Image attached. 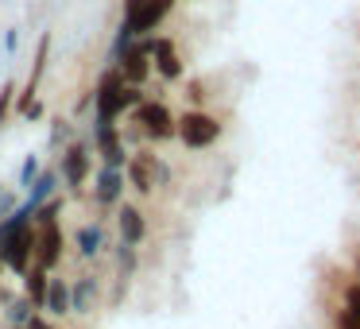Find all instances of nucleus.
I'll return each instance as SVG.
<instances>
[{"label": "nucleus", "instance_id": "obj_1", "mask_svg": "<svg viewBox=\"0 0 360 329\" xmlns=\"http://www.w3.org/2000/svg\"><path fill=\"white\" fill-rule=\"evenodd\" d=\"M140 101H143V86H128L117 66L105 70L94 86V117L117 120V117H124V112H132Z\"/></svg>", "mask_w": 360, "mask_h": 329}, {"label": "nucleus", "instance_id": "obj_2", "mask_svg": "<svg viewBox=\"0 0 360 329\" xmlns=\"http://www.w3.org/2000/svg\"><path fill=\"white\" fill-rule=\"evenodd\" d=\"M174 136H179L186 148L202 151V148H210V143L221 140V120L210 117V112H202V109H186L174 120Z\"/></svg>", "mask_w": 360, "mask_h": 329}, {"label": "nucleus", "instance_id": "obj_3", "mask_svg": "<svg viewBox=\"0 0 360 329\" xmlns=\"http://www.w3.org/2000/svg\"><path fill=\"white\" fill-rule=\"evenodd\" d=\"M124 179L132 190H140V194H155L159 182L171 179V171H167V163L159 155H151V151H132L124 163Z\"/></svg>", "mask_w": 360, "mask_h": 329}, {"label": "nucleus", "instance_id": "obj_4", "mask_svg": "<svg viewBox=\"0 0 360 329\" xmlns=\"http://www.w3.org/2000/svg\"><path fill=\"white\" fill-rule=\"evenodd\" d=\"M132 124H140V132L148 136V140H155V143L174 140V117H171V109H167L163 101H148V97H143V101L132 109Z\"/></svg>", "mask_w": 360, "mask_h": 329}, {"label": "nucleus", "instance_id": "obj_5", "mask_svg": "<svg viewBox=\"0 0 360 329\" xmlns=\"http://www.w3.org/2000/svg\"><path fill=\"white\" fill-rule=\"evenodd\" d=\"M94 151L101 155L105 167H120V171H124L128 155H132L124 148V136L117 132V120H105V117H94Z\"/></svg>", "mask_w": 360, "mask_h": 329}, {"label": "nucleus", "instance_id": "obj_6", "mask_svg": "<svg viewBox=\"0 0 360 329\" xmlns=\"http://www.w3.org/2000/svg\"><path fill=\"white\" fill-rule=\"evenodd\" d=\"M0 264L16 275H24L35 264V225H24L8 240H0Z\"/></svg>", "mask_w": 360, "mask_h": 329}, {"label": "nucleus", "instance_id": "obj_7", "mask_svg": "<svg viewBox=\"0 0 360 329\" xmlns=\"http://www.w3.org/2000/svg\"><path fill=\"white\" fill-rule=\"evenodd\" d=\"M89 171H94V155H89V143L74 140L63 148V155H58V179L66 182L70 190H82L89 182Z\"/></svg>", "mask_w": 360, "mask_h": 329}, {"label": "nucleus", "instance_id": "obj_8", "mask_svg": "<svg viewBox=\"0 0 360 329\" xmlns=\"http://www.w3.org/2000/svg\"><path fill=\"white\" fill-rule=\"evenodd\" d=\"M63 225L58 221H47V225H35V264L47 267V271H55L58 264H63Z\"/></svg>", "mask_w": 360, "mask_h": 329}, {"label": "nucleus", "instance_id": "obj_9", "mask_svg": "<svg viewBox=\"0 0 360 329\" xmlns=\"http://www.w3.org/2000/svg\"><path fill=\"white\" fill-rule=\"evenodd\" d=\"M148 55L155 58V66H151V70H155L163 82H179L182 74H186V63L179 58V47H174L171 35H151Z\"/></svg>", "mask_w": 360, "mask_h": 329}, {"label": "nucleus", "instance_id": "obj_10", "mask_svg": "<svg viewBox=\"0 0 360 329\" xmlns=\"http://www.w3.org/2000/svg\"><path fill=\"white\" fill-rule=\"evenodd\" d=\"M171 12H174V0H140V8L124 20L136 27V35H155V27L163 24Z\"/></svg>", "mask_w": 360, "mask_h": 329}, {"label": "nucleus", "instance_id": "obj_11", "mask_svg": "<svg viewBox=\"0 0 360 329\" xmlns=\"http://www.w3.org/2000/svg\"><path fill=\"white\" fill-rule=\"evenodd\" d=\"M124 171L120 167H105L101 163V171H97V179H94V202L97 205H117L120 198H124Z\"/></svg>", "mask_w": 360, "mask_h": 329}, {"label": "nucleus", "instance_id": "obj_12", "mask_svg": "<svg viewBox=\"0 0 360 329\" xmlns=\"http://www.w3.org/2000/svg\"><path fill=\"white\" fill-rule=\"evenodd\" d=\"M117 228H120V244H140L143 236H148V221H143V213L136 209V205H120L117 209Z\"/></svg>", "mask_w": 360, "mask_h": 329}, {"label": "nucleus", "instance_id": "obj_13", "mask_svg": "<svg viewBox=\"0 0 360 329\" xmlns=\"http://www.w3.org/2000/svg\"><path fill=\"white\" fill-rule=\"evenodd\" d=\"M47 283H51V271H47V267L32 264V267L24 271V295L32 298L35 310H43V302H47Z\"/></svg>", "mask_w": 360, "mask_h": 329}, {"label": "nucleus", "instance_id": "obj_14", "mask_svg": "<svg viewBox=\"0 0 360 329\" xmlns=\"http://www.w3.org/2000/svg\"><path fill=\"white\" fill-rule=\"evenodd\" d=\"M94 302H97V279L94 275H82L70 287V310L74 314H94Z\"/></svg>", "mask_w": 360, "mask_h": 329}, {"label": "nucleus", "instance_id": "obj_15", "mask_svg": "<svg viewBox=\"0 0 360 329\" xmlns=\"http://www.w3.org/2000/svg\"><path fill=\"white\" fill-rule=\"evenodd\" d=\"M55 186H58V171H39V179L32 182V186H27V209H39L43 202H47V198H55Z\"/></svg>", "mask_w": 360, "mask_h": 329}, {"label": "nucleus", "instance_id": "obj_16", "mask_svg": "<svg viewBox=\"0 0 360 329\" xmlns=\"http://www.w3.org/2000/svg\"><path fill=\"white\" fill-rule=\"evenodd\" d=\"M43 310L55 314V318L70 314V287H66L63 279H51V283H47V302H43Z\"/></svg>", "mask_w": 360, "mask_h": 329}, {"label": "nucleus", "instance_id": "obj_17", "mask_svg": "<svg viewBox=\"0 0 360 329\" xmlns=\"http://www.w3.org/2000/svg\"><path fill=\"white\" fill-rule=\"evenodd\" d=\"M74 240H78L82 256H97V252L105 248V228L97 225V221H94V225H82L78 233H74Z\"/></svg>", "mask_w": 360, "mask_h": 329}, {"label": "nucleus", "instance_id": "obj_18", "mask_svg": "<svg viewBox=\"0 0 360 329\" xmlns=\"http://www.w3.org/2000/svg\"><path fill=\"white\" fill-rule=\"evenodd\" d=\"M32 314H35V306H32V298H12L8 302V325H27L32 321Z\"/></svg>", "mask_w": 360, "mask_h": 329}, {"label": "nucleus", "instance_id": "obj_19", "mask_svg": "<svg viewBox=\"0 0 360 329\" xmlns=\"http://www.w3.org/2000/svg\"><path fill=\"white\" fill-rule=\"evenodd\" d=\"M63 205H66V202H63L58 194H55V198H47V202H43L39 209L32 213V225H47V221H58V213H63Z\"/></svg>", "mask_w": 360, "mask_h": 329}, {"label": "nucleus", "instance_id": "obj_20", "mask_svg": "<svg viewBox=\"0 0 360 329\" xmlns=\"http://www.w3.org/2000/svg\"><path fill=\"white\" fill-rule=\"evenodd\" d=\"M136 43V27L128 24V20H120V27H117V39H112V58H120L128 47Z\"/></svg>", "mask_w": 360, "mask_h": 329}, {"label": "nucleus", "instance_id": "obj_21", "mask_svg": "<svg viewBox=\"0 0 360 329\" xmlns=\"http://www.w3.org/2000/svg\"><path fill=\"white\" fill-rule=\"evenodd\" d=\"M12 105H16V82H4V86H0V128L8 124Z\"/></svg>", "mask_w": 360, "mask_h": 329}, {"label": "nucleus", "instance_id": "obj_22", "mask_svg": "<svg viewBox=\"0 0 360 329\" xmlns=\"http://www.w3.org/2000/svg\"><path fill=\"white\" fill-rule=\"evenodd\" d=\"M39 171H43V163H39V155H27L24 159V167H20V186H32L35 179H39Z\"/></svg>", "mask_w": 360, "mask_h": 329}, {"label": "nucleus", "instance_id": "obj_23", "mask_svg": "<svg viewBox=\"0 0 360 329\" xmlns=\"http://www.w3.org/2000/svg\"><path fill=\"white\" fill-rule=\"evenodd\" d=\"M132 271H136V248L120 244V279H132Z\"/></svg>", "mask_w": 360, "mask_h": 329}, {"label": "nucleus", "instance_id": "obj_24", "mask_svg": "<svg viewBox=\"0 0 360 329\" xmlns=\"http://www.w3.org/2000/svg\"><path fill=\"white\" fill-rule=\"evenodd\" d=\"M345 310H352L360 318V279L349 283V290H345Z\"/></svg>", "mask_w": 360, "mask_h": 329}, {"label": "nucleus", "instance_id": "obj_25", "mask_svg": "<svg viewBox=\"0 0 360 329\" xmlns=\"http://www.w3.org/2000/svg\"><path fill=\"white\" fill-rule=\"evenodd\" d=\"M66 136H70V120H63V117L51 120V143H63Z\"/></svg>", "mask_w": 360, "mask_h": 329}, {"label": "nucleus", "instance_id": "obj_26", "mask_svg": "<svg viewBox=\"0 0 360 329\" xmlns=\"http://www.w3.org/2000/svg\"><path fill=\"white\" fill-rule=\"evenodd\" d=\"M337 329H360V318L352 310H341L337 314Z\"/></svg>", "mask_w": 360, "mask_h": 329}, {"label": "nucleus", "instance_id": "obj_27", "mask_svg": "<svg viewBox=\"0 0 360 329\" xmlns=\"http://www.w3.org/2000/svg\"><path fill=\"white\" fill-rule=\"evenodd\" d=\"M16 209V202H12V194L4 186H0V217H8V213Z\"/></svg>", "mask_w": 360, "mask_h": 329}, {"label": "nucleus", "instance_id": "obj_28", "mask_svg": "<svg viewBox=\"0 0 360 329\" xmlns=\"http://www.w3.org/2000/svg\"><path fill=\"white\" fill-rule=\"evenodd\" d=\"M24 329H55V325H51L47 318H39V314H32V321H27Z\"/></svg>", "mask_w": 360, "mask_h": 329}, {"label": "nucleus", "instance_id": "obj_29", "mask_svg": "<svg viewBox=\"0 0 360 329\" xmlns=\"http://www.w3.org/2000/svg\"><path fill=\"white\" fill-rule=\"evenodd\" d=\"M16 43H20V35H16V32H8V35H4V51H8V55L16 51Z\"/></svg>", "mask_w": 360, "mask_h": 329}, {"label": "nucleus", "instance_id": "obj_30", "mask_svg": "<svg viewBox=\"0 0 360 329\" xmlns=\"http://www.w3.org/2000/svg\"><path fill=\"white\" fill-rule=\"evenodd\" d=\"M39 117H43V105H39V101H35V105H32V109H27V112H24V120H39Z\"/></svg>", "mask_w": 360, "mask_h": 329}, {"label": "nucleus", "instance_id": "obj_31", "mask_svg": "<svg viewBox=\"0 0 360 329\" xmlns=\"http://www.w3.org/2000/svg\"><path fill=\"white\" fill-rule=\"evenodd\" d=\"M356 279H360V252H356Z\"/></svg>", "mask_w": 360, "mask_h": 329}, {"label": "nucleus", "instance_id": "obj_32", "mask_svg": "<svg viewBox=\"0 0 360 329\" xmlns=\"http://www.w3.org/2000/svg\"><path fill=\"white\" fill-rule=\"evenodd\" d=\"M12 329H24V325H12Z\"/></svg>", "mask_w": 360, "mask_h": 329}, {"label": "nucleus", "instance_id": "obj_33", "mask_svg": "<svg viewBox=\"0 0 360 329\" xmlns=\"http://www.w3.org/2000/svg\"><path fill=\"white\" fill-rule=\"evenodd\" d=\"M0 267H4V264H0Z\"/></svg>", "mask_w": 360, "mask_h": 329}]
</instances>
